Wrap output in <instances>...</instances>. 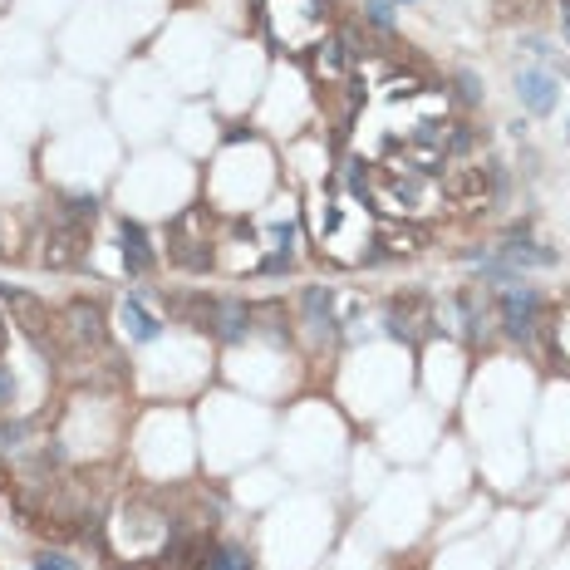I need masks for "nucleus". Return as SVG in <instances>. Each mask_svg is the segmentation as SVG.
<instances>
[{"label":"nucleus","mask_w":570,"mask_h":570,"mask_svg":"<svg viewBox=\"0 0 570 570\" xmlns=\"http://www.w3.org/2000/svg\"><path fill=\"white\" fill-rule=\"evenodd\" d=\"M59 335L69 339L75 349H104L108 344V329H104V310L94 300H69L59 315Z\"/></svg>","instance_id":"obj_3"},{"label":"nucleus","mask_w":570,"mask_h":570,"mask_svg":"<svg viewBox=\"0 0 570 570\" xmlns=\"http://www.w3.org/2000/svg\"><path fill=\"white\" fill-rule=\"evenodd\" d=\"M487 187H492V172L487 168H453L443 178V197L457 202V207H477V202H487Z\"/></svg>","instance_id":"obj_6"},{"label":"nucleus","mask_w":570,"mask_h":570,"mask_svg":"<svg viewBox=\"0 0 570 570\" xmlns=\"http://www.w3.org/2000/svg\"><path fill=\"white\" fill-rule=\"evenodd\" d=\"M379 246H384V251H374V256H369V265H379L384 256L418 251V246H423V232H418V226H384V232H379Z\"/></svg>","instance_id":"obj_12"},{"label":"nucleus","mask_w":570,"mask_h":570,"mask_svg":"<svg viewBox=\"0 0 570 570\" xmlns=\"http://www.w3.org/2000/svg\"><path fill=\"white\" fill-rule=\"evenodd\" d=\"M123 325H128V335H133V339H143V344L162 335V325L148 315V310H143V300H138V296H128V300H123Z\"/></svg>","instance_id":"obj_13"},{"label":"nucleus","mask_w":570,"mask_h":570,"mask_svg":"<svg viewBox=\"0 0 570 570\" xmlns=\"http://www.w3.org/2000/svg\"><path fill=\"white\" fill-rule=\"evenodd\" d=\"M329 310H335V296H329L325 285H315V290L305 296V315H310V325H315L320 335H335V315H329Z\"/></svg>","instance_id":"obj_14"},{"label":"nucleus","mask_w":570,"mask_h":570,"mask_svg":"<svg viewBox=\"0 0 570 570\" xmlns=\"http://www.w3.org/2000/svg\"><path fill=\"white\" fill-rule=\"evenodd\" d=\"M457 89H463V99H467V104H477V94H482V89H477V79H472V75H463V79H457Z\"/></svg>","instance_id":"obj_19"},{"label":"nucleus","mask_w":570,"mask_h":570,"mask_svg":"<svg viewBox=\"0 0 570 570\" xmlns=\"http://www.w3.org/2000/svg\"><path fill=\"white\" fill-rule=\"evenodd\" d=\"M364 15H369V25H379V30H393V5L389 0H369Z\"/></svg>","instance_id":"obj_17"},{"label":"nucleus","mask_w":570,"mask_h":570,"mask_svg":"<svg viewBox=\"0 0 570 570\" xmlns=\"http://www.w3.org/2000/svg\"><path fill=\"white\" fill-rule=\"evenodd\" d=\"M517 99H521L526 114L546 118L550 108H556V99H560V84L546 75V69H521V75H517Z\"/></svg>","instance_id":"obj_5"},{"label":"nucleus","mask_w":570,"mask_h":570,"mask_svg":"<svg viewBox=\"0 0 570 570\" xmlns=\"http://www.w3.org/2000/svg\"><path fill=\"white\" fill-rule=\"evenodd\" d=\"M207 570H251V550L246 546H222L207 560Z\"/></svg>","instance_id":"obj_15"},{"label":"nucleus","mask_w":570,"mask_h":570,"mask_svg":"<svg viewBox=\"0 0 570 570\" xmlns=\"http://www.w3.org/2000/svg\"><path fill=\"white\" fill-rule=\"evenodd\" d=\"M560 25H566V40H570V5H560Z\"/></svg>","instance_id":"obj_21"},{"label":"nucleus","mask_w":570,"mask_h":570,"mask_svg":"<svg viewBox=\"0 0 570 570\" xmlns=\"http://www.w3.org/2000/svg\"><path fill=\"white\" fill-rule=\"evenodd\" d=\"M94 217H99V197H69L64 202V222L84 226V222H94Z\"/></svg>","instance_id":"obj_16"},{"label":"nucleus","mask_w":570,"mask_h":570,"mask_svg":"<svg viewBox=\"0 0 570 570\" xmlns=\"http://www.w3.org/2000/svg\"><path fill=\"white\" fill-rule=\"evenodd\" d=\"M11 393H15V379L5 369H0V403H11Z\"/></svg>","instance_id":"obj_20"},{"label":"nucleus","mask_w":570,"mask_h":570,"mask_svg":"<svg viewBox=\"0 0 570 570\" xmlns=\"http://www.w3.org/2000/svg\"><path fill=\"white\" fill-rule=\"evenodd\" d=\"M349 54H344V44L339 40H320L315 50H310V75L315 79H325V84H339V79L349 75Z\"/></svg>","instance_id":"obj_9"},{"label":"nucleus","mask_w":570,"mask_h":570,"mask_svg":"<svg viewBox=\"0 0 570 570\" xmlns=\"http://www.w3.org/2000/svg\"><path fill=\"white\" fill-rule=\"evenodd\" d=\"M0 305L11 310V320H15V325H20L40 349H50V339L59 335V320H54L50 305H44L40 296H30V290H11V285H0Z\"/></svg>","instance_id":"obj_2"},{"label":"nucleus","mask_w":570,"mask_h":570,"mask_svg":"<svg viewBox=\"0 0 570 570\" xmlns=\"http://www.w3.org/2000/svg\"><path fill=\"white\" fill-rule=\"evenodd\" d=\"M35 570H79L69 556H59V550H44V556H35Z\"/></svg>","instance_id":"obj_18"},{"label":"nucleus","mask_w":570,"mask_h":570,"mask_svg":"<svg viewBox=\"0 0 570 570\" xmlns=\"http://www.w3.org/2000/svg\"><path fill=\"white\" fill-rule=\"evenodd\" d=\"M261 25L281 54H310L329 30V0H261Z\"/></svg>","instance_id":"obj_1"},{"label":"nucleus","mask_w":570,"mask_h":570,"mask_svg":"<svg viewBox=\"0 0 570 570\" xmlns=\"http://www.w3.org/2000/svg\"><path fill=\"white\" fill-rule=\"evenodd\" d=\"M84 226L79 222H59L50 232V246H44V265H54V271H64V265H79V256H84Z\"/></svg>","instance_id":"obj_7"},{"label":"nucleus","mask_w":570,"mask_h":570,"mask_svg":"<svg viewBox=\"0 0 570 570\" xmlns=\"http://www.w3.org/2000/svg\"><path fill=\"white\" fill-rule=\"evenodd\" d=\"M118 232H123V265H128V275H148V271H153V246H148V232H143L138 222H123Z\"/></svg>","instance_id":"obj_10"},{"label":"nucleus","mask_w":570,"mask_h":570,"mask_svg":"<svg viewBox=\"0 0 570 570\" xmlns=\"http://www.w3.org/2000/svg\"><path fill=\"white\" fill-rule=\"evenodd\" d=\"M428 325H433V310H428V300H423V296H399L389 305V335L403 339V344L428 339Z\"/></svg>","instance_id":"obj_4"},{"label":"nucleus","mask_w":570,"mask_h":570,"mask_svg":"<svg viewBox=\"0 0 570 570\" xmlns=\"http://www.w3.org/2000/svg\"><path fill=\"white\" fill-rule=\"evenodd\" d=\"M566 133H570V123H566Z\"/></svg>","instance_id":"obj_22"},{"label":"nucleus","mask_w":570,"mask_h":570,"mask_svg":"<svg viewBox=\"0 0 570 570\" xmlns=\"http://www.w3.org/2000/svg\"><path fill=\"white\" fill-rule=\"evenodd\" d=\"M502 261H507L511 271H546V265H556V251L517 236V241H502Z\"/></svg>","instance_id":"obj_11"},{"label":"nucleus","mask_w":570,"mask_h":570,"mask_svg":"<svg viewBox=\"0 0 570 570\" xmlns=\"http://www.w3.org/2000/svg\"><path fill=\"white\" fill-rule=\"evenodd\" d=\"M168 246H172V261H178L182 271H207V265H211V246H207V236H187L182 217L168 226Z\"/></svg>","instance_id":"obj_8"}]
</instances>
